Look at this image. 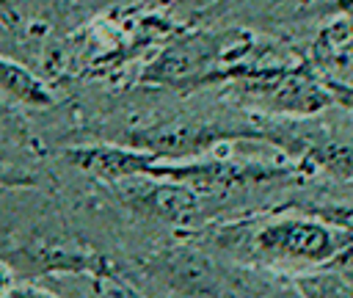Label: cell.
<instances>
[{
    "label": "cell",
    "mask_w": 353,
    "mask_h": 298,
    "mask_svg": "<svg viewBox=\"0 0 353 298\" xmlns=\"http://www.w3.org/2000/svg\"><path fill=\"white\" fill-rule=\"evenodd\" d=\"M254 251L268 259H290V262H325L339 257L350 243L353 235L303 215H287L265 221L251 235Z\"/></svg>",
    "instance_id": "obj_1"
},
{
    "label": "cell",
    "mask_w": 353,
    "mask_h": 298,
    "mask_svg": "<svg viewBox=\"0 0 353 298\" xmlns=\"http://www.w3.org/2000/svg\"><path fill=\"white\" fill-rule=\"evenodd\" d=\"M0 88L8 91L11 97H17L19 102L28 105H47L50 102V91L19 63L0 58Z\"/></svg>",
    "instance_id": "obj_2"
},
{
    "label": "cell",
    "mask_w": 353,
    "mask_h": 298,
    "mask_svg": "<svg viewBox=\"0 0 353 298\" xmlns=\"http://www.w3.org/2000/svg\"><path fill=\"white\" fill-rule=\"evenodd\" d=\"M3 298H58V295H52V292L41 290V287H30V284H17V287L6 290V292H3Z\"/></svg>",
    "instance_id": "obj_3"
},
{
    "label": "cell",
    "mask_w": 353,
    "mask_h": 298,
    "mask_svg": "<svg viewBox=\"0 0 353 298\" xmlns=\"http://www.w3.org/2000/svg\"><path fill=\"white\" fill-rule=\"evenodd\" d=\"M105 298H143V295H138V292H132L130 287H124V284H116V281H110L108 287H105V292H102Z\"/></svg>",
    "instance_id": "obj_4"
},
{
    "label": "cell",
    "mask_w": 353,
    "mask_h": 298,
    "mask_svg": "<svg viewBox=\"0 0 353 298\" xmlns=\"http://www.w3.org/2000/svg\"><path fill=\"white\" fill-rule=\"evenodd\" d=\"M0 3H3V6H6V8H8V0H0Z\"/></svg>",
    "instance_id": "obj_5"
}]
</instances>
